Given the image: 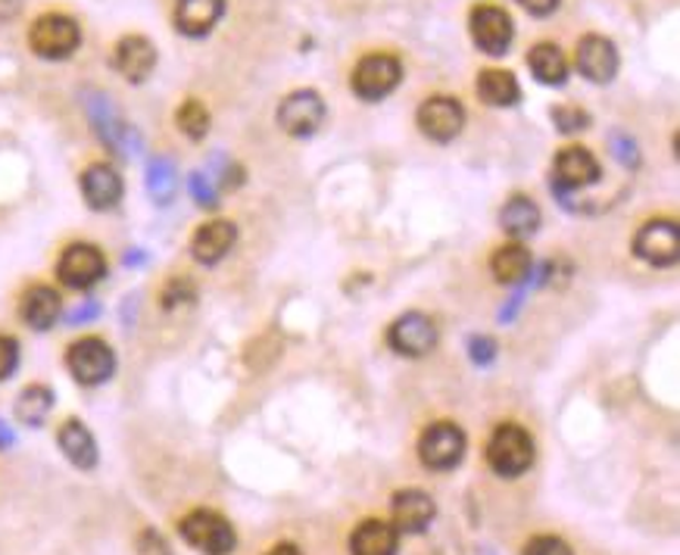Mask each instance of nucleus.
I'll return each instance as SVG.
<instances>
[{
	"label": "nucleus",
	"instance_id": "obj_10",
	"mask_svg": "<svg viewBox=\"0 0 680 555\" xmlns=\"http://www.w3.org/2000/svg\"><path fill=\"white\" fill-rule=\"evenodd\" d=\"M634 253L656 269H668L680 260V228L674 219H649L637 238H634Z\"/></svg>",
	"mask_w": 680,
	"mask_h": 555
},
{
	"label": "nucleus",
	"instance_id": "obj_38",
	"mask_svg": "<svg viewBox=\"0 0 680 555\" xmlns=\"http://www.w3.org/2000/svg\"><path fill=\"white\" fill-rule=\"evenodd\" d=\"M469 353H471V359L478 365H484L493 359V353H496V344L490 341V337H471V344H469Z\"/></svg>",
	"mask_w": 680,
	"mask_h": 555
},
{
	"label": "nucleus",
	"instance_id": "obj_25",
	"mask_svg": "<svg viewBox=\"0 0 680 555\" xmlns=\"http://www.w3.org/2000/svg\"><path fill=\"white\" fill-rule=\"evenodd\" d=\"M527 70L534 72V78L543 85H565V78H568L565 53L553 41H541L527 51Z\"/></svg>",
	"mask_w": 680,
	"mask_h": 555
},
{
	"label": "nucleus",
	"instance_id": "obj_3",
	"mask_svg": "<svg viewBox=\"0 0 680 555\" xmlns=\"http://www.w3.org/2000/svg\"><path fill=\"white\" fill-rule=\"evenodd\" d=\"M402 82V63L394 53H368L356 63L349 87L359 101H384L387 94H394Z\"/></svg>",
	"mask_w": 680,
	"mask_h": 555
},
{
	"label": "nucleus",
	"instance_id": "obj_36",
	"mask_svg": "<svg viewBox=\"0 0 680 555\" xmlns=\"http://www.w3.org/2000/svg\"><path fill=\"white\" fill-rule=\"evenodd\" d=\"M611 150H615L618 163H625V166H637V163H640L637 144H634V138H628L625 132H615V135H611Z\"/></svg>",
	"mask_w": 680,
	"mask_h": 555
},
{
	"label": "nucleus",
	"instance_id": "obj_21",
	"mask_svg": "<svg viewBox=\"0 0 680 555\" xmlns=\"http://www.w3.org/2000/svg\"><path fill=\"white\" fill-rule=\"evenodd\" d=\"M400 549V531L381 519H368L356 524L349 534V553L353 555H397Z\"/></svg>",
	"mask_w": 680,
	"mask_h": 555
},
{
	"label": "nucleus",
	"instance_id": "obj_27",
	"mask_svg": "<svg viewBox=\"0 0 680 555\" xmlns=\"http://www.w3.org/2000/svg\"><path fill=\"white\" fill-rule=\"evenodd\" d=\"M531 265H534V260H531V253L524 250L522 243H506V247H500L496 253H493V260H490V272H493V278L500 281V284H522L524 278L531 275Z\"/></svg>",
	"mask_w": 680,
	"mask_h": 555
},
{
	"label": "nucleus",
	"instance_id": "obj_20",
	"mask_svg": "<svg viewBox=\"0 0 680 555\" xmlns=\"http://www.w3.org/2000/svg\"><path fill=\"white\" fill-rule=\"evenodd\" d=\"M238 241V228L234 222H226V219H216V222H207L193 231L191 238V253L193 260L200 265H216L222 262L231 253V247Z\"/></svg>",
	"mask_w": 680,
	"mask_h": 555
},
{
	"label": "nucleus",
	"instance_id": "obj_18",
	"mask_svg": "<svg viewBox=\"0 0 680 555\" xmlns=\"http://www.w3.org/2000/svg\"><path fill=\"white\" fill-rule=\"evenodd\" d=\"M123 175L116 172L109 163H91L82 172V197H85V203L91 209H97V212L116 209L119 200H123Z\"/></svg>",
	"mask_w": 680,
	"mask_h": 555
},
{
	"label": "nucleus",
	"instance_id": "obj_6",
	"mask_svg": "<svg viewBox=\"0 0 680 555\" xmlns=\"http://www.w3.org/2000/svg\"><path fill=\"white\" fill-rule=\"evenodd\" d=\"M87 116H91L97 138L104 140L113 154H119V157H135L138 154V132L116 113V106L106 94H87Z\"/></svg>",
	"mask_w": 680,
	"mask_h": 555
},
{
	"label": "nucleus",
	"instance_id": "obj_2",
	"mask_svg": "<svg viewBox=\"0 0 680 555\" xmlns=\"http://www.w3.org/2000/svg\"><path fill=\"white\" fill-rule=\"evenodd\" d=\"M181 540L203 555H228L238 546V534L219 512L212 509H193L178 521Z\"/></svg>",
	"mask_w": 680,
	"mask_h": 555
},
{
	"label": "nucleus",
	"instance_id": "obj_14",
	"mask_svg": "<svg viewBox=\"0 0 680 555\" xmlns=\"http://www.w3.org/2000/svg\"><path fill=\"white\" fill-rule=\"evenodd\" d=\"M599 175H603V169H599V163H596L590 150H584V147H565V150H558L556 159H553V191H580V188H587V185H596Z\"/></svg>",
	"mask_w": 680,
	"mask_h": 555
},
{
	"label": "nucleus",
	"instance_id": "obj_13",
	"mask_svg": "<svg viewBox=\"0 0 680 555\" xmlns=\"http://www.w3.org/2000/svg\"><path fill=\"white\" fill-rule=\"evenodd\" d=\"M387 344L400 356H428L437 347V325L425 313H406L387 328Z\"/></svg>",
	"mask_w": 680,
	"mask_h": 555
},
{
	"label": "nucleus",
	"instance_id": "obj_28",
	"mask_svg": "<svg viewBox=\"0 0 680 555\" xmlns=\"http://www.w3.org/2000/svg\"><path fill=\"white\" fill-rule=\"evenodd\" d=\"M53 412V390L44 384L25 387L17 399V418L25 428H41Z\"/></svg>",
	"mask_w": 680,
	"mask_h": 555
},
{
	"label": "nucleus",
	"instance_id": "obj_24",
	"mask_svg": "<svg viewBox=\"0 0 680 555\" xmlns=\"http://www.w3.org/2000/svg\"><path fill=\"white\" fill-rule=\"evenodd\" d=\"M500 226H503L509 238L524 241V238H531L541 228V209H537V203L531 197L515 193V197H509L506 207L500 212Z\"/></svg>",
	"mask_w": 680,
	"mask_h": 555
},
{
	"label": "nucleus",
	"instance_id": "obj_23",
	"mask_svg": "<svg viewBox=\"0 0 680 555\" xmlns=\"http://www.w3.org/2000/svg\"><path fill=\"white\" fill-rule=\"evenodd\" d=\"M19 315H22V322H25L29 328L48 331L53 328L56 318L63 315V300H60V294H56L53 287H48V284H35V287H29L25 296H22Z\"/></svg>",
	"mask_w": 680,
	"mask_h": 555
},
{
	"label": "nucleus",
	"instance_id": "obj_34",
	"mask_svg": "<svg viewBox=\"0 0 680 555\" xmlns=\"http://www.w3.org/2000/svg\"><path fill=\"white\" fill-rule=\"evenodd\" d=\"M524 555H575V553H572V546H568L565 540L550 537V534H546V537L527 540Z\"/></svg>",
	"mask_w": 680,
	"mask_h": 555
},
{
	"label": "nucleus",
	"instance_id": "obj_41",
	"mask_svg": "<svg viewBox=\"0 0 680 555\" xmlns=\"http://www.w3.org/2000/svg\"><path fill=\"white\" fill-rule=\"evenodd\" d=\"M22 7V0H0V19H13Z\"/></svg>",
	"mask_w": 680,
	"mask_h": 555
},
{
	"label": "nucleus",
	"instance_id": "obj_16",
	"mask_svg": "<svg viewBox=\"0 0 680 555\" xmlns=\"http://www.w3.org/2000/svg\"><path fill=\"white\" fill-rule=\"evenodd\" d=\"M618 48L609 38L587 35L577 41V70L584 78H590L594 85H606L618 75Z\"/></svg>",
	"mask_w": 680,
	"mask_h": 555
},
{
	"label": "nucleus",
	"instance_id": "obj_8",
	"mask_svg": "<svg viewBox=\"0 0 680 555\" xmlns=\"http://www.w3.org/2000/svg\"><path fill=\"white\" fill-rule=\"evenodd\" d=\"M419 459L425 469L453 471L465 459V434L453 421H435L419 437Z\"/></svg>",
	"mask_w": 680,
	"mask_h": 555
},
{
	"label": "nucleus",
	"instance_id": "obj_4",
	"mask_svg": "<svg viewBox=\"0 0 680 555\" xmlns=\"http://www.w3.org/2000/svg\"><path fill=\"white\" fill-rule=\"evenodd\" d=\"M79 44H82V29L66 13H44L29 29V48L41 60H66L79 51Z\"/></svg>",
	"mask_w": 680,
	"mask_h": 555
},
{
	"label": "nucleus",
	"instance_id": "obj_5",
	"mask_svg": "<svg viewBox=\"0 0 680 555\" xmlns=\"http://www.w3.org/2000/svg\"><path fill=\"white\" fill-rule=\"evenodd\" d=\"M66 368L82 387H101L116 375V353L101 337H82L66 349Z\"/></svg>",
	"mask_w": 680,
	"mask_h": 555
},
{
	"label": "nucleus",
	"instance_id": "obj_19",
	"mask_svg": "<svg viewBox=\"0 0 680 555\" xmlns=\"http://www.w3.org/2000/svg\"><path fill=\"white\" fill-rule=\"evenodd\" d=\"M226 17V0H175V29L188 38L210 35Z\"/></svg>",
	"mask_w": 680,
	"mask_h": 555
},
{
	"label": "nucleus",
	"instance_id": "obj_1",
	"mask_svg": "<svg viewBox=\"0 0 680 555\" xmlns=\"http://www.w3.org/2000/svg\"><path fill=\"white\" fill-rule=\"evenodd\" d=\"M534 437L522 425H500L488 440V465L500 478H519L534 465Z\"/></svg>",
	"mask_w": 680,
	"mask_h": 555
},
{
	"label": "nucleus",
	"instance_id": "obj_17",
	"mask_svg": "<svg viewBox=\"0 0 680 555\" xmlns=\"http://www.w3.org/2000/svg\"><path fill=\"white\" fill-rule=\"evenodd\" d=\"M113 66L123 75L125 82L140 85L150 78V72L157 70V48L144 35H125L119 38L116 51H113Z\"/></svg>",
	"mask_w": 680,
	"mask_h": 555
},
{
	"label": "nucleus",
	"instance_id": "obj_42",
	"mask_svg": "<svg viewBox=\"0 0 680 555\" xmlns=\"http://www.w3.org/2000/svg\"><path fill=\"white\" fill-rule=\"evenodd\" d=\"M265 555H303V553H300V546H294V543H279V546H272Z\"/></svg>",
	"mask_w": 680,
	"mask_h": 555
},
{
	"label": "nucleus",
	"instance_id": "obj_40",
	"mask_svg": "<svg viewBox=\"0 0 680 555\" xmlns=\"http://www.w3.org/2000/svg\"><path fill=\"white\" fill-rule=\"evenodd\" d=\"M97 313H101V306H97V303H87V306H79V310L70 315V322L72 325H82V322H91Z\"/></svg>",
	"mask_w": 680,
	"mask_h": 555
},
{
	"label": "nucleus",
	"instance_id": "obj_33",
	"mask_svg": "<svg viewBox=\"0 0 680 555\" xmlns=\"http://www.w3.org/2000/svg\"><path fill=\"white\" fill-rule=\"evenodd\" d=\"M19 368V344L17 337L0 334V381H7Z\"/></svg>",
	"mask_w": 680,
	"mask_h": 555
},
{
	"label": "nucleus",
	"instance_id": "obj_43",
	"mask_svg": "<svg viewBox=\"0 0 680 555\" xmlns=\"http://www.w3.org/2000/svg\"><path fill=\"white\" fill-rule=\"evenodd\" d=\"M7 447H13V431L0 421V450H7Z\"/></svg>",
	"mask_w": 680,
	"mask_h": 555
},
{
	"label": "nucleus",
	"instance_id": "obj_15",
	"mask_svg": "<svg viewBox=\"0 0 680 555\" xmlns=\"http://www.w3.org/2000/svg\"><path fill=\"white\" fill-rule=\"evenodd\" d=\"M435 500L419 486H406L390 500V524L400 534H421L435 521Z\"/></svg>",
	"mask_w": 680,
	"mask_h": 555
},
{
	"label": "nucleus",
	"instance_id": "obj_12",
	"mask_svg": "<svg viewBox=\"0 0 680 555\" xmlns=\"http://www.w3.org/2000/svg\"><path fill=\"white\" fill-rule=\"evenodd\" d=\"M416 122H419L421 135L435 144H450L453 138H459L462 125H465V109L456 97H447V94H437V97H428L425 104L419 106L416 113Z\"/></svg>",
	"mask_w": 680,
	"mask_h": 555
},
{
	"label": "nucleus",
	"instance_id": "obj_11",
	"mask_svg": "<svg viewBox=\"0 0 680 555\" xmlns=\"http://www.w3.org/2000/svg\"><path fill=\"white\" fill-rule=\"evenodd\" d=\"M325 122V101L315 91H291L279 106V125L291 138H313Z\"/></svg>",
	"mask_w": 680,
	"mask_h": 555
},
{
	"label": "nucleus",
	"instance_id": "obj_26",
	"mask_svg": "<svg viewBox=\"0 0 680 555\" xmlns=\"http://www.w3.org/2000/svg\"><path fill=\"white\" fill-rule=\"evenodd\" d=\"M478 97L490 106H515L522 101V87L512 72L484 70L478 75Z\"/></svg>",
	"mask_w": 680,
	"mask_h": 555
},
{
	"label": "nucleus",
	"instance_id": "obj_37",
	"mask_svg": "<svg viewBox=\"0 0 680 555\" xmlns=\"http://www.w3.org/2000/svg\"><path fill=\"white\" fill-rule=\"evenodd\" d=\"M138 553L140 555H169V546L166 540L159 537L157 531H144L138 537Z\"/></svg>",
	"mask_w": 680,
	"mask_h": 555
},
{
	"label": "nucleus",
	"instance_id": "obj_35",
	"mask_svg": "<svg viewBox=\"0 0 680 555\" xmlns=\"http://www.w3.org/2000/svg\"><path fill=\"white\" fill-rule=\"evenodd\" d=\"M188 188H191V197L200 203L203 209H212L216 207V200H219V193H216V188H212V181L207 178V175L193 172L191 178H188Z\"/></svg>",
	"mask_w": 680,
	"mask_h": 555
},
{
	"label": "nucleus",
	"instance_id": "obj_32",
	"mask_svg": "<svg viewBox=\"0 0 680 555\" xmlns=\"http://www.w3.org/2000/svg\"><path fill=\"white\" fill-rule=\"evenodd\" d=\"M550 119H553L556 132H562V135H577V132H587V125H590V113H587V109H580V106H575V104H562V106H553V109H550Z\"/></svg>",
	"mask_w": 680,
	"mask_h": 555
},
{
	"label": "nucleus",
	"instance_id": "obj_22",
	"mask_svg": "<svg viewBox=\"0 0 680 555\" xmlns=\"http://www.w3.org/2000/svg\"><path fill=\"white\" fill-rule=\"evenodd\" d=\"M56 443H60V452L70 459L75 469L91 471L94 465H97V459H101V452H97V440H94V434L87 431L79 418H70V421H63V425H60V431H56Z\"/></svg>",
	"mask_w": 680,
	"mask_h": 555
},
{
	"label": "nucleus",
	"instance_id": "obj_9",
	"mask_svg": "<svg viewBox=\"0 0 680 555\" xmlns=\"http://www.w3.org/2000/svg\"><path fill=\"white\" fill-rule=\"evenodd\" d=\"M106 275V256L94 243H70L60 262H56V278L70 291H91L101 278Z\"/></svg>",
	"mask_w": 680,
	"mask_h": 555
},
{
	"label": "nucleus",
	"instance_id": "obj_29",
	"mask_svg": "<svg viewBox=\"0 0 680 555\" xmlns=\"http://www.w3.org/2000/svg\"><path fill=\"white\" fill-rule=\"evenodd\" d=\"M175 188H178V178H175L172 159L154 157L150 166H147V191L157 200L159 207H166L175 197Z\"/></svg>",
	"mask_w": 680,
	"mask_h": 555
},
{
	"label": "nucleus",
	"instance_id": "obj_7",
	"mask_svg": "<svg viewBox=\"0 0 680 555\" xmlns=\"http://www.w3.org/2000/svg\"><path fill=\"white\" fill-rule=\"evenodd\" d=\"M469 32L474 48L488 56H506L512 41H515V25L503 7L493 3H478L469 17Z\"/></svg>",
	"mask_w": 680,
	"mask_h": 555
},
{
	"label": "nucleus",
	"instance_id": "obj_30",
	"mask_svg": "<svg viewBox=\"0 0 680 555\" xmlns=\"http://www.w3.org/2000/svg\"><path fill=\"white\" fill-rule=\"evenodd\" d=\"M175 122H178V128L191 140H203L207 138V132H210V109L191 97V101H185V104L178 106Z\"/></svg>",
	"mask_w": 680,
	"mask_h": 555
},
{
	"label": "nucleus",
	"instance_id": "obj_31",
	"mask_svg": "<svg viewBox=\"0 0 680 555\" xmlns=\"http://www.w3.org/2000/svg\"><path fill=\"white\" fill-rule=\"evenodd\" d=\"M193 300H197V287H193L191 278L185 275L169 278V281L163 284V291H159V303H163L166 313L185 310V306H191Z\"/></svg>",
	"mask_w": 680,
	"mask_h": 555
},
{
	"label": "nucleus",
	"instance_id": "obj_39",
	"mask_svg": "<svg viewBox=\"0 0 680 555\" xmlns=\"http://www.w3.org/2000/svg\"><path fill=\"white\" fill-rule=\"evenodd\" d=\"M531 17H553L562 0H519Z\"/></svg>",
	"mask_w": 680,
	"mask_h": 555
}]
</instances>
